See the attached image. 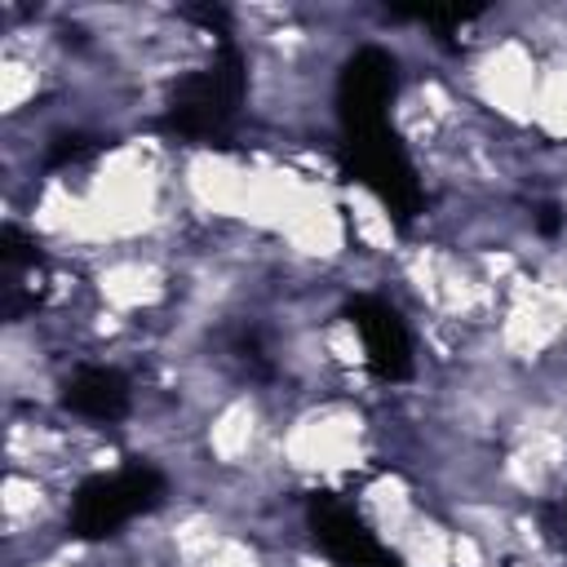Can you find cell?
<instances>
[{
  "label": "cell",
  "mask_w": 567,
  "mask_h": 567,
  "mask_svg": "<svg viewBox=\"0 0 567 567\" xmlns=\"http://www.w3.org/2000/svg\"><path fill=\"white\" fill-rule=\"evenodd\" d=\"M452 80L483 120H492L496 128H509V133H532L540 53L523 35L496 31L483 49L452 62Z\"/></svg>",
  "instance_id": "obj_1"
},
{
  "label": "cell",
  "mask_w": 567,
  "mask_h": 567,
  "mask_svg": "<svg viewBox=\"0 0 567 567\" xmlns=\"http://www.w3.org/2000/svg\"><path fill=\"white\" fill-rule=\"evenodd\" d=\"M337 199H341V213H346L354 252H368V257H377V261H394L408 239H403V230H399L390 204H385L368 182H341V186H337Z\"/></svg>",
  "instance_id": "obj_2"
},
{
  "label": "cell",
  "mask_w": 567,
  "mask_h": 567,
  "mask_svg": "<svg viewBox=\"0 0 567 567\" xmlns=\"http://www.w3.org/2000/svg\"><path fill=\"white\" fill-rule=\"evenodd\" d=\"M532 137L545 142V146H567V53L540 58Z\"/></svg>",
  "instance_id": "obj_3"
}]
</instances>
